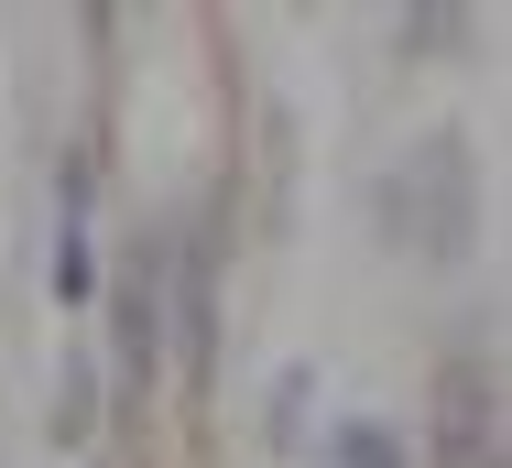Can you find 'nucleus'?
I'll return each instance as SVG.
<instances>
[{
	"label": "nucleus",
	"instance_id": "obj_1",
	"mask_svg": "<svg viewBox=\"0 0 512 468\" xmlns=\"http://www.w3.org/2000/svg\"><path fill=\"white\" fill-rule=\"evenodd\" d=\"M120 381H131V403L153 392V273H131L120 294Z\"/></svg>",
	"mask_w": 512,
	"mask_h": 468
},
{
	"label": "nucleus",
	"instance_id": "obj_2",
	"mask_svg": "<svg viewBox=\"0 0 512 468\" xmlns=\"http://www.w3.org/2000/svg\"><path fill=\"white\" fill-rule=\"evenodd\" d=\"M327 458H338V468H404V447H393V425H371V414H360V425H338V436H327Z\"/></svg>",
	"mask_w": 512,
	"mask_h": 468
}]
</instances>
